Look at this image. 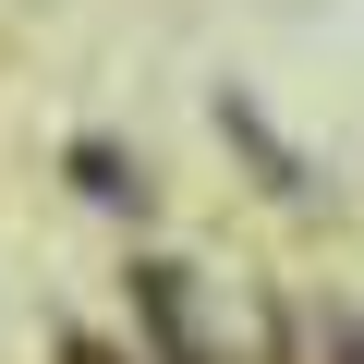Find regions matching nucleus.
I'll list each match as a JSON object with an SVG mask.
<instances>
[{"instance_id": "f257e3e1", "label": "nucleus", "mask_w": 364, "mask_h": 364, "mask_svg": "<svg viewBox=\"0 0 364 364\" xmlns=\"http://www.w3.org/2000/svg\"><path fill=\"white\" fill-rule=\"evenodd\" d=\"M352 364H364V340H352Z\"/></svg>"}]
</instances>
